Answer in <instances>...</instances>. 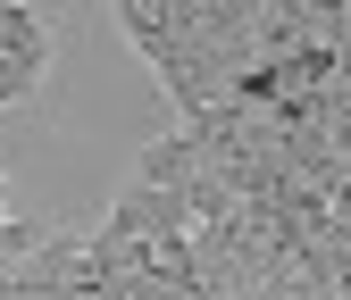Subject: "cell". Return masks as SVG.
I'll return each instance as SVG.
<instances>
[{"instance_id": "cell-1", "label": "cell", "mask_w": 351, "mask_h": 300, "mask_svg": "<svg viewBox=\"0 0 351 300\" xmlns=\"http://www.w3.org/2000/svg\"><path fill=\"white\" fill-rule=\"evenodd\" d=\"M93 234H101V242H167V234H193V208L176 200V192H159V184L134 176V184L117 192V208H109Z\"/></svg>"}]
</instances>
